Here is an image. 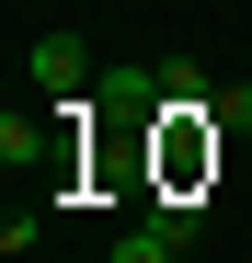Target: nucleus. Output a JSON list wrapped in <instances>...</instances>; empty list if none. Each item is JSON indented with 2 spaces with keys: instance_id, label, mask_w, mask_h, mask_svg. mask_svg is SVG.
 Wrapping results in <instances>:
<instances>
[{
  "instance_id": "nucleus-1",
  "label": "nucleus",
  "mask_w": 252,
  "mask_h": 263,
  "mask_svg": "<svg viewBox=\"0 0 252 263\" xmlns=\"http://www.w3.org/2000/svg\"><path fill=\"white\" fill-rule=\"evenodd\" d=\"M34 80H46V92H80V80H92V46H80V34H46V46H34Z\"/></svg>"
},
{
  "instance_id": "nucleus-2",
  "label": "nucleus",
  "mask_w": 252,
  "mask_h": 263,
  "mask_svg": "<svg viewBox=\"0 0 252 263\" xmlns=\"http://www.w3.org/2000/svg\"><path fill=\"white\" fill-rule=\"evenodd\" d=\"M172 252H184V206H160V217H149V229H138V240H126L115 263H172Z\"/></svg>"
},
{
  "instance_id": "nucleus-3",
  "label": "nucleus",
  "mask_w": 252,
  "mask_h": 263,
  "mask_svg": "<svg viewBox=\"0 0 252 263\" xmlns=\"http://www.w3.org/2000/svg\"><path fill=\"white\" fill-rule=\"evenodd\" d=\"M34 149H46V126H34V115H0V160H12V172H23Z\"/></svg>"
}]
</instances>
